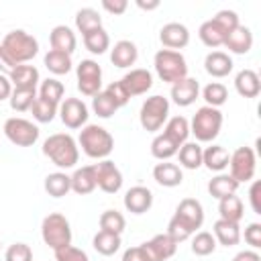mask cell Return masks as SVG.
<instances>
[{
    "instance_id": "obj_1",
    "label": "cell",
    "mask_w": 261,
    "mask_h": 261,
    "mask_svg": "<svg viewBox=\"0 0 261 261\" xmlns=\"http://www.w3.org/2000/svg\"><path fill=\"white\" fill-rule=\"evenodd\" d=\"M43 155L53 161L59 169H69L77 163L80 159V149L77 143L71 135L67 133H55L45 139L43 143Z\"/></svg>"
},
{
    "instance_id": "obj_2",
    "label": "cell",
    "mask_w": 261,
    "mask_h": 261,
    "mask_svg": "<svg viewBox=\"0 0 261 261\" xmlns=\"http://www.w3.org/2000/svg\"><path fill=\"white\" fill-rule=\"evenodd\" d=\"M77 143H80L82 151L90 159H100V161L106 159L112 153V149H114L112 135L104 126H98V124H86V126H82L80 137H77Z\"/></svg>"
},
{
    "instance_id": "obj_3",
    "label": "cell",
    "mask_w": 261,
    "mask_h": 261,
    "mask_svg": "<svg viewBox=\"0 0 261 261\" xmlns=\"http://www.w3.org/2000/svg\"><path fill=\"white\" fill-rule=\"evenodd\" d=\"M153 65H155V73L165 84L173 86L175 82L188 77V63H186V57L179 51L159 49L153 57Z\"/></svg>"
},
{
    "instance_id": "obj_4",
    "label": "cell",
    "mask_w": 261,
    "mask_h": 261,
    "mask_svg": "<svg viewBox=\"0 0 261 261\" xmlns=\"http://www.w3.org/2000/svg\"><path fill=\"white\" fill-rule=\"evenodd\" d=\"M222 128V112L212 106H202L196 110L190 133L196 137V143H212Z\"/></svg>"
},
{
    "instance_id": "obj_5",
    "label": "cell",
    "mask_w": 261,
    "mask_h": 261,
    "mask_svg": "<svg viewBox=\"0 0 261 261\" xmlns=\"http://www.w3.org/2000/svg\"><path fill=\"white\" fill-rule=\"evenodd\" d=\"M2 47L6 49V53L16 65L29 63L39 53V41L22 29H14L6 33V37L2 39Z\"/></svg>"
},
{
    "instance_id": "obj_6",
    "label": "cell",
    "mask_w": 261,
    "mask_h": 261,
    "mask_svg": "<svg viewBox=\"0 0 261 261\" xmlns=\"http://www.w3.org/2000/svg\"><path fill=\"white\" fill-rule=\"evenodd\" d=\"M41 237L45 245H49L53 251L71 245V226L69 220L61 212H51L43 218L41 224Z\"/></svg>"
},
{
    "instance_id": "obj_7",
    "label": "cell",
    "mask_w": 261,
    "mask_h": 261,
    "mask_svg": "<svg viewBox=\"0 0 261 261\" xmlns=\"http://www.w3.org/2000/svg\"><path fill=\"white\" fill-rule=\"evenodd\" d=\"M167 116H169V100L159 94L147 98L139 112L141 126L149 133H157L167 122Z\"/></svg>"
},
{
    "instance_id": "obj_8",
    "label": "cell",
    "mask_w": 261,
    "mask_h": 261,
    "mask_svg": "<svg viewBox=\"0 0 261 261\" xmlns=\"http://www.w3.org/2000/svg\"><path fill=\"white\" fill-rule=\"evenodd\" d=\"M2 130H4L6 139L12 145H16V147H31V145H35L37 139H39V133H41L37 124H33L27 118H20V116L8 118L4 122V128Z\"/></svg>"
},
{
    "instance_id": "obj_9",
    "label": "cell",
    "mask_w": 261,
    "mask_h": 261,
    "mask_svg": "<svg viewBox=\"0 0 261 261\" xmlns=\"http://www.w3.org/2000/svg\"><path fill=\"white\" fill-rule=\"evenodd\" d=\"M77 75V90L84 96L94 98L102 88V67L94 59H82L75 67Z\"/></svg>"
},
{
    "instance_id": "obj_10",
    "label": "cell",
    "mask_w": 261,
    "mask_h": 261,
    "mask_svg": "<svg viewBox=\"0 0 261 261\" xmlns=\"http://www.w3.org/2000/svg\"><path fill=\"white\" fill-rule=\"evenodd\" d=\"M228 167H230V173L228 175L232 179H237L239 184L251 181L253 175H255V167H257L255 151L251 147H239L234 153H230Z\"/></svg>"
},
{
    "instance_id": "obj_11",
    "label": "cell",
    "mask_w": 261,
    "mask_h": 261,
    "mask_svg": "<svg viewBox=\"0 0 261 261\" xmlns=\"http://www.w3.org/2000/svg\"><path fill=\"white\" fill-rule=\"evenodd\" d=\"M94 173H96V186L106 192V194H116L122 188V173L110 159H102L94 163Z\"/></svg>"
},
{
    "instance_id": "obj_12",
    "label": "cell",
    "mask_w": 261,
    "mask_h": 261,
    "mask_svg": "<svg viewBox=\"0 0 261 261\" xmlns=\"http://www.w3.org/2000/svg\"><path fill=\"white\" fill-rule=\"evenodd\" d=\"M59 118L67 128H82L88 122V106L80 98H65L59 104Z\"/></svg>"
},
{
    "instance_id": "obj_13",
    "label": "cell",
    "mask_w": 261,
    "mask_h": 261,
    "mask_svg": "<svg viewBox=\"0 0 261 261\" xmlns=\"http://www.w3.org/2000/svg\"><path fill=\"white\" fill-rule=\"evenodd\" d=\"M192 234L204 224V208L202 204L196 200V198H184L177 208H175V214H173Z\"/></svg>"
},
{
    "instance_id": "obj_14",
    "label": "cell",
    "mask_w": 261,
    "mask_h": 261,
    "mask_svg": "<svg viewBox=\"0 0 261 261\" xmlns=\"http://www.w3.org/2000/svg\"><path fill=\"white\" fill-rule=\"evenodd\" d=\"M159 41L165 49H171V51L184 49L190 43V31L181 22H167L159 31Z\"/></svg>"
},
{
    "instance_id": "obj_15",
    "label": "cell",
    "mask_w": 261,
    "mask_h": 261,
    "mask_svg": "<svg viewBox=\"0 0 261 261\" xmlns=\"http://www.w3.org/2000/svg\"><path fill=\"white\" fill-rule=\"evenodd\" d=\"M141 247L145 249V253L149 255L151 261H167V259H171V257L175 255V251H177V243L171 241L165 232H163V234H155L151 241L143 243Z\"/></svg>"
},
{
    "instance_id": "obj_16",
    "label": "cell",
    "mask_w": 261,
    "mask_h": 261,
    "mask_svg": "<svg viewBox=\"0 0 261 261\" xmlns=\"http://www.w3.org/2000/svg\"><path fill=\"white\" fill-rule=\"evenodd\" d=\"M122 88L126 90L128 96H141V94H147L153 86V73L149 69H130L122 80H120Z\"/></svg>"
},
{
    "instance_id": "obj_17",
    "label": "cell",
    "mask_w": 261,
    "mask_h": 261,
    "mask_svg": "<svg viewBox=\"0 0 261 261\" xmlns=\"http://www.w3.org/2000/svg\"><path fill=\"white\" fill-rule=\"evenodd\" d=\"M153 206V192L145 186H133L124 194V208L130 214H145Z\"/></svg>"
},
{
    "instance_id": "obj_18",
    "label": "cell",
    "mask_w": 261,
    "mask_h": 261,
    "mask_svg": "<svg viewBox=\"0 0 261 261\" xmlns=\"http://www.w3.org/2000/svg\"><path fill=\"white\" fill-rule=\"evenodd\" d=\"M198 94H200V84L196 77H184L171 86V100L181 108L194 104Z\"/></svg>"
},
{
    "instance_id": "obj_19",
    "label": "cell",
    "mask_w": 261,
    "mask_h": 261,
    "mask_svg": "<svg viewBox=\"0 0 261 261\" xmlns=\"http://www.w3.org/2000/svg\"><path fill=\"white\" fill-rule=\"evenodd\" d=\"M137 57H139V49H137V45H135L133 41H128V39L116 41L114 47L110 49V61H112L114 67H120V69L135 65Z\"/></svg>"
},
{
    "instance_id": "obj_20",
    "label": "cell",
    "mask_w": 261,
    "mask_h": 261,
    "mask_svg": "<svg viewBox=\"0 0 261 261\" xmlns=\"http://www.w3.org/2000/svg\"><path fill=\"white\" fill-rule=\"evenodd\" d=\"M222 45H224L230 53H234V55H245V53H249L251 47H253V33H251L249 27L239 24L234 31H230V33L226 35V39H224Z\"/></svg>"
},
{
    "instance_id": "obj_21",
    "label": "cell",
    "mask_w": 261,
    "mask_h": 261,
    "mask_svg": "<svg viewBox=\"0 0 261 261\" xmlns=\"http://www.w3.org/2000/svg\"><path fill=\"white\" fill-rule=\"evenodd\" d=\"M49 43H51L53 51H61V53H67V55H71L75 51V47H77L75 33L65 24H57V27L51 29Z\"/></svg>"
},
{
    "instance_id": "obj_22",
    "label": "cell",
    "mask_w": 261,
    "mask_h": 261,
    "mask_svg": "<svg viewBox=\"0 0 261 261\" xmlns=\"http://www.w3.org/2000/svg\"><path fill=\"white\" fill-rule=\"evenodd\" d=\"M153 179L163 188H175L184 181V173H181V167L177 163L161 161L153 167Z\"/></svg>"
},
{
    "instance_id": "obj_23",
    "label": "cell",
    "mask_w": 261,
    "mask_h": 261,
    "mask_svg": "<svg viewBox=\"0 0 261 261\" xmlns=\"http://www.w3.org/2000/svg\"><path fill=\"white\" fill-rule=\"evenodd\" d=\"M232 59L224 51H210L204 59V69L212 77H226L232 71Z\"/></svg>"
},
{
    "instance_id": "obj_24",
    "label": "cell",
    "mask_w": 261,
    "mask_h": 261,
    "mask_svg": "<svg viewBox=\"0 0 261 261\" xmlns=\"http://www.w3.org/2000/svg\"><path fill=\"white\" fill-rule=\"evenodd\" d=\"M8 80L14 88H22V90H37V84L41 82L39 80V69L35 65H27V63L16 65L10 71Z\"/></svg>"
},
{
    "instance_id": "obj_25",
    "label": "cell",
    "mask_w": 261,
    "mask_h": 261,
    "mask_svg": "<svg viewBox=\"0 0 261 261\" xmlns=\"http://www.w3.org/2000/svg\"><path fill=\"white\" fill-rule=\"evenodd\" d=\"M234 88L243 98H257L261 92V80L253 69H241L234 77Z\"/></svg>"
},
{
    "instance_id": "obj_26",
    "label": "cell",
    "mask_w": 261,
    "mask_h": 261,
    "mask_svg": "<svg viewBox=\"0 0 261 261\" xmlns=\"http://www.w3.org/2000/svg\"><path fill=\"white\" fill-rule=\"evenodd\" d=\"M212 234H214L216 243H220L224 247H234L241 241V226H239V222H228V220L218 218L212 226Z\"/></svg>"
},
{
    "instance_id": "obj_27",
    "label": "cell",
    "mask_w": 261,
    "mask_h": 261,
    "mask_svg": "<svg viewBox=\"0 0 261 261\" xmlns=\"http://www.w3.org/2000/svg\"><path fill=\"white\" fill-rule=\"evenodd\" d=\"M71 177V192L80 194V196H86V194H92L96 190V173H94V165H86V167H80L73 171Z\"/></svg>"
},
{
    "instance_id": "obj_28",
    "label": "cell",
    "mask_w": 261,
    "mask_h": 261,
    "mask_svg": "<svg viewBox=\"0 0 261 261\" xmlns=\"http://www.w3.org/2000/svg\"><path fill=\"white\" fill-rule=\"evenodd\" d=\"M230 153L222 145H210L202 151V165H206L210 171H222L228 167Z\"/></svg>"
},
{
    "instance_id": "obj_29",
    "label": "cell",
    "mask_w": 261,
    "mask_h": 261,
    "mask_svg": "<svg viewBox=\"0 0 261 261\" xmlns=\"http://www.w3.org/2000/svg\"><path fill=\"white\" fill-rule=\"evenodd\" d=\"M198 37H200V41H202L206 47L216 49V47H220V45L224 43L226 33L216 24L214 18H210V20H206V22L200 24V29H198Z\"/></svg>"
},
{
    "instance_id": "obj_30",
    "label": "cell",
    "mask_w": 261,
    "mask_h": 261,
    "mask_svg": "<svg viewBox=\"0 0 261 261\" xmlns=\"http://www.w3.org/2000/svg\"><path fill=\"white\" fill-rule=\"evenodd\" d=\"M237 188H239V181L232 179L228 173H218L216 177H212V179L208 181V192H210V196L216 198V200H222V198L234 194Z\"/></svg>"
},
{
    "instance_id": "obj_31",
    "label": "cell",
    "mask_w": 261,
    "mask_h": 261,
    "mask_svg": "<svg viewBox=\"0 0 261 261\" xmlns=\"http://www.w3.org/2000/svg\"><path fill=\"white\" fill-rule=\"evenodd\" d=\"M218 212H220V218L222 220H228V222H241L243 214H245V208H243V200L234 194L218 200Z\"/></svg>"
},
{
    "instance_id": "obj_32",
    "label": "cell",
    "mask_w": 261,
    "mask_h": 261,
    "mask_svg": "<svg viewBox=\"0 0 261 261\" xmlns=\"http://www.w3.org/2000/svg\"><path fill=\"white\" fill-rule=\"evenodd\" d=\"M177 157H179V165L181 167H186V169H198L202 165V147H200V143L186 141L179 147Z\"/></svg>"
},
{
    "instance_id": "obj_33",
    "label": "cell",
    "mask_w": 261,
    "mask_h": 261,
    "mask_svg": "<svg viewBox=\"0 0 261 261\" xmlns=\"http://www.w3.org/2000/svg\"><path fill=\"white\" fill-rule=\"evenodd\" d=\"M82 37H84L86 49H88L90 53H94V55H102V53H106V51L110 49V37H108V33L104 31V27H98V29H94V31L82 35Z\"/></svg>"
},
{
    "instance_id": "obj_34",
    "label": "cell",
    "mask_w": 261,
    "mask_h": 261,
    "mask_svg": "<svg viewBox=\"0 0 261 261\" xmlns=\"http://www.w3.org/2000/svg\"><path fill=\"white\" fill-rule=\"evenodd\" d=\"M69 190H71V177L67 173L55 171V173H49L45 177V192L51 198H63Z\"/></svg>"
},
{
    "instance_id": "obj_35",
    "label": "cell",
    "mask_w": 261,
    "mask_h": 261,
    "mask_svg": "<svg viewBox=\"0 0 261 261\" xmlns=\"http://www.w3.org/2000/svg\"><path fill=\"white\" fill-rule=\"evenodd\" d=\"M163 135H167L175 145H184L188 141V135H190V122L186 116H173L165 122V130Z\"/></svg>"
},
{
    "instance_id": "obj_36",
    "label": "cell",
    "mask_w": 261,
    "mask_h": 261,
    "mask_svg": "<svg viewBox=\"0 0 261 261\" xmlns=\"http://www.w3.org/2000/svg\"><path fill=\"white\" fill-rule=\"evenodd\" d=\"M92 245L96 249V253L104 255V257H110L114 255L118 249H120V234H112V232H104V230H98L92 239Z\"/></svg>"
},
{
    "instance_id": "obj_37",
    "label": "cell",
    "mask_w": 261,
    "mask_h": 261,
    "mask_svg": "<svg viewBox=\"0 0 261 261\" xmlns=\"http://www.w3.org/2000/svg\"><path fill=\"white\" fill-rule=\"evenodd\" d=\"M177 151H179V145H175L167 135H157L153 141H151V155L155 157V159H159V161H167V159H171L173 155H177Z\"/></svg>"
},
{
    "instance_id": "obj_38",
    "label": "cell",
    "mask_w": 261,
    "mask_h": 261,
    "mask_svg": "<svg viewBox=\"0 0 261 261\" xmlns=\"http://www.w3.org/2000/svg\"><path fill=\"white\" fill-rule=\"evenodd\" d=\"M71 55H67V53H61V51H49L47 55H45V67L53 73V75H63V73H67L69 69H71Z\"/></svg>"
},
{
    "instance_id": "obj_39",
    "label": "cell",
    "mask_w": 261,
    "mask_h": 261,
    "mask_svg": "<svg viewBox=\"0 0 261 261\" xmlns=\"http://www.w3.org/2000/svg\"><path fill=\"white\" fill-rule=\"evenodd\" d=\"M63 94H65V88H63V84H61L59 80H55V77H47V80L41 82L39 98H43V100H47V102L59 106L61 100H63Z\"/></svg>"
},
{
    "instance_id": "obj_40",
    "label": "cell",
    "mask_w": 261,
    "mask_h": 261,
    "mask_svg": "<svg viewBox=\"0 0 261 261\" xmlns=\"http://www.w3.org/2000/svg\"><path fill=\"white\" fill-rule=\"evenodd\" d=\"M98 27H102V16L98 14V10H94V8L77 10V14H75V29L82 35H86V33H90V31H94Z\"/></svg>"
},
{
    "instance_id": "obj_41",
    "label": "cell",
    "mask_w": 261,
    "mask_h": 261,
    "mask_svg": "<svg viewBox=\"0 0 261 261\" xmlns=\"http://www.w3.org/2000/svg\"><path fill=\"white\" fill-rule=\"evenodd\" d=\"M202 98L206 100V106L220 108V106L228 100V90H226V86L220 84V82H210V84L202 90Z\"/></svg>"
},
{
    "instance_id": "obj_42",
    "label": "cell",
    "mask_w": 261,
    "mask_h": 261,
    "mask_svg": "<svg viewBox=\"0 0 261 261\" xmlns=\"http://www.w3.org/2000/svg\"><path fill=\"white\" fill-rule=\"evenodd\" d=\"M126 228V220L118 210H104L100 214V230L112 232V234H122Z\"/></svg>"
},
{
    "instance_id": "obj_43",
    "label": "cell",
    "mask_w": 261,
    "mask_h": 261,
    "mask_svg": "<svg viewBox=\"0 0 261 261\" xmlns=\"http://www.w3.org/2000/svg\"><path fill=\"white\" fill-rule=\"evenodd\" d=\"M37 98V90H22V88H14L8 102H10V108L14 112H27L31 110L33 102Z\"/></svg>"
},
{
    "instance_id": "obj_44",
    "label": "cell",
    "mask_w": 261,
    "mask_h": 261,
    "mask_svg": "<svg viewBox=\"0 0 261 261\" xmlns=\"http://www.w3.org/2000/svg\"><path fill=\"white\" fill-rule=\"evenodd\" d=\"M57 110H59L57 104H51V102H47V100H43V98H39V96L35 98V102H33V106H31L33 118H35L37 122H51V120L55 118Z\"/></svg>"
},
{
    "instance_id": "obj_45",
    "label": "cell",
    "mask_w": 261,
    "mask_h": 261,
    "mask_svg": "<svg viewBox=\"0 0 261 261\" xmlns=\"http://www.w3.org/2000/svg\"><path fill=\"white\" fill-rule=\"evenodd\" d=\"M214 249H216V239L208 230H202L192 239V253L198 257H206V255L214 253Z\"/></svg>"
},
{
    "instance_id": "obj_46",
    "label": "cell",
    "mask_w": 261,
    "mask_h": 261,
    "mask_svg": "<svg viewBox=\"0 0 261 261\" xmlns=\"http://www.w3.org/2000/svg\"><path fill=\"white\" fill-rule=\"evenodd\" d=\"M92 110H94L100 118H110V116L118 110V106L112 102V98H110L104 90H100V92L92 98Z\"/></svg>"
},
{
    "instance_id": "obj_47",
    "label": "cell",
    "mask_w": 261,
    "mask_h": 261,
    "mask_svg": "<svg viewBox=\"0 0 261 261\" xmlns=\"http://www.w3.org/2000/svg\"><path fill=\"white\" fill-rule=\"evenodd\" d=\"M6 261H33V251L27 243H14L6 249Z\"/></svg>"
},
{
    "instance_id": "obj_48",
    "label": "cell",
    "mask_w": 261,
    "mask_h": 261,
    "mask_svg": "<svg viewBox=\"0 0 261 261\" xmlns=\"http://www.w3.org/2000/svg\"><path fill=\"white\" fill-rule=\"evenodd\" d=\"M214 20H216V24L228 35L230 31H234L241 22H239V14L234 12V10H220V12H216V16H214Z\"/></svg>"
},
{
    "instance_id": "obj_49",
    "label": "cell",
    "mask_w": 261,
    "mask_h": 261,
    "mask_svg": "<svg viewBox=\"0 0 261 261\" xmlns=\"http://www.w3.org/2000/svg\"><path fill=\"white\" fill-rule=\"evenodd\" d=\"M55 259L57 261H90L88 259V253L73 247V245H67V247H61L55 251Z\"/></svg>"
},
{
    "instance_id": "obj_50",
    "label": "cell",
    "mask_w": 261,
    "mask_h": 261,
    "mask_svg": "<svg viewBox=\"0 0 261 261\" xmlns=\"http://www.w3.org/2000/svg\"><path fill=\"white\" fill-rule=\"evenodd\" d=\"M165 234H167L171 241H175L177 245H179L181 241H188V239L192 237V232H190V230H188V228H186V226H184L175 216H171V220H169V224H167V232H165Z\"/></svg>"
},
{
    "instance_id": "obj_51",
    "label": "cell",
    "mask_w": 261,
    "mask_h": 261,
    "mask_svg": "<svg viewBox=\"0 0 261 261\" xmlns=\"http://www.w3.org/2000/svg\"><path fill=\"white\" fill-rule=\"evenodd\" d=\"M104 92H106V94L112 98V102H114L118 108L126 106V102L130 100V96L126 94V90L122 88V84H120V82H112V84H108Z\"/></svg>"
},
{
    "instance_id": "obj_52",
    "label": "cell",
    "mask_w": 261,
    "mask_h": 261,
    "mask_svg": "<svg viewBox=\"0 0 261 261\" xmlns=\"http://www.w3.org/2000/svg\"><path fill=\"white\" fill-rule=\"evenodd\" d=\"M245 241H247V245H251L253 249H259V247H261V224H259V222H251V224L245 228Z\"/></svg>"
},
{
    "instance_id": "obj_53",
    "label": "cell",
    "mask_w": 261,
    "mask_h": 261,
    "mask_svg": "<svg viewBox=\"0 0 261 261\" xmlns=\"http://www.w3.org/2000/svg\"><path fill=\"white\" fill-rule=\"evenodd\" d=\"M122 261H151L149 255L145 253V249L139 245V247H130L122 253Z\"/></svg>"
},
{
    "instance_id": "obj_54",
    "label": "cell",
    "mask_w": 261,
    "mask_h": 261,
    "mask_svg": "<svg viewBox=\"0 0 261 261\" xmlns=\"http://www.w3.org/2000/svg\"><path fill=\"white\" fill-rule=\"evenodd\" d=\"M102 8L110 14H122L128 8L126 0H102Z\"/></svg>"
},
{
    "instance_id": "obj_55",
    "label": "cell",
    "mask_w": 261,
    "mask_h": 261,
    "mask_svg": "<svg viewBox=\"0 0 261 261\" xmlns=\"http://www.w3.org/2000/svg\"><path fill=\"white\" fill-rule=\"evenodd\" d=\"M16 67V63L10 59V55L6 53V49L2 47V43H0V73H4V75H10V71Z\"/></svg>"
},
{
    "instance_id": "obj_56",
    "label": "cell",
    "mask_w": 261,
    "mask_h": 261,
    "mask_svg": "<svg viewBox=\"0 0 261 261\" xmlns=\"http://www.w3.org/2000/svg\"><path fill=\"white\" fill-rule=\"evenodd\" d=\"M259 190H261V184H259V181H253V186H251V190H249V198H251V206H253V212H255V214H261Z\"/></svg>"
},
{
    "instance_id": "obj_57",
    "label": "cell",
    "mask_w": 261,
    "mask_h": 261,
    "mask_svg": "<svg viewBox=\"0 0 261 261\" xmlns=\"http://www.w3.org/2000/svg\"><path fill=\"white\" fill-rule=\"evenodd\" d=\"M10 94H12V84H10V80H8V75L0 73V102H2V100H8Z\"/></svg>"
},
{
    "instance_id": "obj_58",
    "label": "cell",
    "mask_w": 261,
    "mask_h": 261,
    "mask_svg": "<svg viewBox=\"0 0 261 261\" xmlns=\"http://www.w3.org/2000/svg\"><path fill=\"white\" fill-rule=\"evenodd\" d=\"M232 261H261L257 251H241L232 257Z\"/></svg>"
},
{
    "instance_id": "obj_59",
    "label": "cell",
    "mask_w": 261,
    "mask_h": 261,
    "mask_svg": "<svg viewBox=\"0 0 261 261\" xmlns=\"http://www.w3.org/2000/svg\"><path fill=\"white\" fill-rule=\"evenodd\" d=\"M137 6L141 10H155L159 8V0H153V2H143V0H137Z\"/></svg>"
},
{
    "instance_id": "obj_60",
    "label": "cell",
    "mask_w": 261,
    "mask_h": 261,
    "mask_svg": "<svg viewBox=\"0 0 261 261\" xmlns=\"http://www.w3.org/2000/svg\"><path fill=\"white\" fill-rule=\"evenodd\" d=\"M0 245H2V243H0Z\"/></svg>"
}]
</instances>
